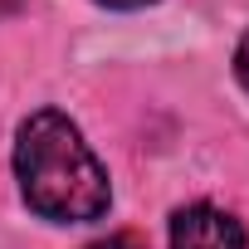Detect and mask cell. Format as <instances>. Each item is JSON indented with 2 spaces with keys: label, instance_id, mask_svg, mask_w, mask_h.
<instances>
[{
  "label": "cell",
  "instance_id": "5b68a950",
  "mask_svg": "<svg viewBox=\"0 0 249 249\" xmlns=\"http://www.w3.org/2000/svg\"><path fill=\"white\" fill-rule=\"evenodd\" d=\"M103 5H112V10H137V5H147V0H103Z\"/></svg>",
  "mask_w": 249,
  "mask_h": 249
},
{
  "label": "cell",
  "instance_id": "7a4b0ae2",
  "mask_svg": "<svg viewBox=\"0 0 249 249\" xmlns=\"http://www.w3.org/2000/svg\"><path fill=\"white\" fill-rule=\"evenodd\" d=\"M171 249H249L244 225L215 205H186L171 215Z\"/></svg>",
  "mask_w": 249,
  "mask_h": 249
},
{
  "label": "cell",
  "instance_id": "277c9868",
  "mask_svg": "<svg viewBox=\"0 0 249 249\" xmlns=\"http://www.w3.org/2000/svg\"><path fill=\"white\" fill-rule=\"evenodd\" d=\"M88 249H142V244L127 239V234H112V239H98V244H88Z\"/></svg>",
  "mask_w": 249,
  "mask_h": 249
},
{
  "label": "cell",
  "instance_id": "6da1fadb",
  "mask_svg": "<svg viewBox=\"0 0 249 249\" xmlns=\"http://www.w3.org/2000/svg\"><path fill=\"white\" fill-rule=\"evenodd\" d=\"M15 176H20L25 205L54 225H88L112 200L107 171L88 152L83 132L54 107H39L35 117H25L15 137Z\"/></svg>",
  "mask_w": 249,
  "mask_h": 249
},
{
  "label": "cell",
  "instance_id": "3957f363",
  "mask_svg": "<svg viewBox=\"0 0 249 249\" xmlns=\"http://www.w3.org/2000/svg\"><path fill=\"white\" fill-rule=\"evenodd\" d=\"M234 73H239V83L249 88V35H244V44H239V54H234Z\"/></svg>",
  "mask_w": 249,
  "mask_h": 249
}]
</instances>
